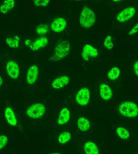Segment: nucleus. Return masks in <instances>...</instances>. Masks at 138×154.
<instances>
[{
  "instance_id": "obj_1",
  "label": "nucleus",
  "mask_w": 138,
  "mask_h": 154,
  "mask_svg": "<svg viewBox=\"0 0 138 154\" xmlns=\"http://www.w3.org/2000/svg\"><path fill=\"white\" fill-rule=\"evenodd\" d=\"M71 45L68 40H62L55 46L54 51L52 56L49 57L51 62H58L67 57L70 53Z\"/></svg>"
},
{
  "instance_id": "obj_2",
  "label": "nucleus",
  "mask_w": 138,
  "mask_h": 154,
  "mask_svg": "<svg viewBox=\"0 0 138 154\" xmlns=\"http://www.w3.org/2000/svg\"><path fill=\"white\" fill-rule=\"evenodd\" d=\"M96 21L95 12L87 6L83 7L81 12L79 23L82 27L89 29L93 26Z\"/></svg>"
},
{
  "instance_id": "obj_3",
  "label": "nucleus",
  "mask_w": 138,
  "mask_h": 154,
  "mask_svg": "<svg viewBox=\"0 0 138 154\" xmlns=\"http://www.w3.org/2000/svg\"><path fill=\"white\" fill-rule=\"evenodd\" d=\"M118 112L124 117L130 118L138 116V105L133 101H124L118 106Z\"/></svg>"
},
{
  "instance_id": "obj_4",
  "label": "nucleus",
  "mask_w": 138,
  "mask_h": 154,
  "mask_svg": "<svg viewBox=\"0 0 138 154\" xmlns=\"http://www.w3.org/2000/svg\"><path fill=\"white\" fill-rule=\"evenodd\" d=\"M46 111L45 106L41 103H36L30 106L26 110V114L32 119H37L43 117Z\"/></svg>"
},
{
  "instance_id": "obj_5",
  "label": "nucleus",
  "mask_w": 138,
  "mask_h": 154,
  "mask_svg": "<svg viewBox=\"0 0 138 154\" xmlns=\"http://www.w3.org/2000/svg\"><path fill=\"white\" fill-rule=\"evenodd\" d=\"M90 96L91 93L89 89L86 87L82 88L76 95L75 101L79 105L85 106L89 103Z\"/></svg>"
},
{
  "instance_id": "obj_6",
  "label": "nucleus",
  "mask_w": 138,
  "mask_h": 154,
  "mask_svg": "<svg viewBox=\"0 0 138 154\" xmlns=\"http://www.w3.org/2000/svg\"><path fill=\"white\" fill-rule=\"evenodd\" d=\"M48 43V39L45 37L38 38L33 43H32L30 39H27L25 42V45L29 46L32 51H37L40 48L45 47Z\"/></svg>"
},
{
  "instance_id": "obj_7",
  "label": "nucleus",
  "mask_w": 138,
  "mask_h": 154,
  "mask_svg": "<svg viewBox=\"0 0 138 154\" xmlns=\"http://www.w3.org/2000/svg\"><path fill=\"white\" fill-rule=\"evenodd\" d=\"M136 10L133 7H129L120 11L116 17V19L120 23H124L130 20L135 15Z\"/></svg>"
},
{
  "instance_id": "obj_8",
  "label": "nucleus",
  "mask_w": 138,
  "mask_h": 154,
  "mask_svg": "<svg viewBox=\"0 0 138 154\" xmlns=\"http://www.w3.org/2000/svg\"><path fill=\"white\" fill-rule=\"evenodd\" d=\"M6 70L9 76L14 80L17 79L20 74V69L17 63L10 60L6 65Z\"/></svg>"
},
{
  "instance_id": "obj_9",
  "label": "nucleus",
  "mask_w": 138,
  "mask_h": 154,
  "mask_svg": "<svg viewBox=\"0 0 138 154\" xmlns=\"http://www.w3.org/2000/svg\"><path fill=\"white\" fill-rule=\"evenodd\" d=\"M98 51L90 44H86L83 46L81 52V57L85 61H89V57H97L98 56Z\"/></svg>"
},
{
  "instance_id": "obj_10",
  "label": "nucleus",
  "mask_w": 138,
  "mask_h": 154,
  "mask_svg": "<svg viewBox=\"0 0 138 154\" xmlns=\"http://www.w3.org/2000/svg\"><path fill=\"white\" fill-rule=\"evenodd\" d=\"M67 23L65 19L63 17H58L54 20L50 25L52 30L56 33H60L64 30Z\"/></svg>"
},
{
  "instance_id": "obj_11",
  "label": "nucleus",
  "mask_w": 138,
  "mask_h": 154,
  "mask_svg": "<svg viewBox=\"0 0 138 154\" xmlns=\"http://www.w3.org/2000/svg\"><path fill=\"white\" fill-rule=\"evenodd\" d=\"M39 69L36 65H33L29 68L26 74V81L29 85L34 84L37 80Z\"/></svg>"
},
{
  "instance_id": "obj_12",
  "label": "nucleus",
  "mask_w": 138,
  "mask_h": 154,
  "mask_svg": "<svg viewBox=\"0 0 138 154\" xmlns=\"http://www.w3.org/2000/svg\"><path fill=\"white\" fill-rule=\"evenodd\" d=\"M99 94L102 99L105 101L110 100L113 96L112 89L105 83H102L99 86Z\"/></svg>"
},
{
  "instance_id": "obj_13",
  "label": "nucleus",
  "mask_w": 138,
  "mask_h": 154,
  "mask_svg": "<svg viewBox=\"0 0 138 154\" xmlns=\"http://www.w3.org/2000/svg\"><path fill=\"white\" fill-rule=\"evenodd\" d=\"M70 79L68 76L64 75L61 77H58L55 79L52 83V88L56 89L63 88L64 87L67 86L69 82Z\"/></svg>"
},
{
  "instance_id": "obj_14",
  "label": "nucleus",
  "mask_w": 138,
  "mask_h": 154,
  "mask_svg": "<svg viewBox=\"0 0 138 154\" xmlns=\"http://www.w3.org/2000/svg\"><path fill=\"white\" fill-rule=\"evenodd\" d=\"M71 118V112L66 107L61 110L58 117V124L59 125H63L68 123Z\"/></svg>"
},
{
  "instance_id": "obj_15",
  "label": "nucleus",
  "mask_w": 138,
  "mask_h": 154,
  "mask_svg": "<svg viewBox=\"0 0 138 154\" xmlns=\"http://www.w3.org/2000/svg\"><path fill=\"white\" fill-rule=\"evenodd\" d=\"M83 150L85 154H99V150L97 145L90 140L84 143Z\"/></svg>"
},
{
  "instance_id": "obj_16",
  "label": "nucleus",
  "mask_w": 138,
  "mask_h": 154,
  "mask_svg": "<svg viewBox=\"0 0 138 154\" xmlns=\"http://www.w3.org/2000/svg\"><path fill=\"white\" fill-rule=\"evenodd\" d=\"M5 117L10 125L15 126L17 125V119L14 112L11 107H7L5 111Z\"/></svg>"
},
{
  "instance_id": "obj_17",
  "label": "nucleus",
  "mask_w": 138,
  "mask_h": 154,
  "mask_svg": "<svg viewBox=\"0 0 138 154\" xmlns=\"http://www.w3.org/2000/svg\"><path fill=\"white\" fill-rule=\"evenodd\" d=\"M77 126L81 131L86 132L91 128V123L86 118L81 117L77 120Z\"/></svg>"
},
{
  "instance_id": "obj_18",
  "label": "nucleus",
  "mask_w": 138,
  "mask_h": 154,
  "mask_svg": "<svg viewBox=\"0 0 138 154\" xmlns=\"http://www.w3.org/2000/svg\"><path fill=\"white\" fill-rule=\"evenodd\" d=\"M14 0H5L2 5L0 6V12L2 14H6L14 8Z\"/></svg>"
},
{
  "instance_id": "obj_19",
  "label": "nucleus",
  "mask_w": 138,
  "mask_h": 154,
  "mask_svg": "<svg viewBox=\"0 0 138 154\" xmlns=\"http://www.w3.org/2000/svg\"><path fill=\"white\" fill-rule=\"evenodd\" d=\"M116 134L120 139L127 140L130 138V131L124 127L119 126L116 129Z\"/></svg>"
},
{
  "instance_id": "obj_20",
  "label": "nucleus",
  "mask_w": 138,
  "mask_h": 154,
  "mask_svg": "<svg viewBox=\"0 0 138 154\" xmlns=\"http://www.w3.org/2000/svg\"><path fill=\"white\" fill-rule=\"evenodd\" d=\"M72 138V134L69 131H63L59 134L58 141L61 144H65L70 141Z\"/></svg>"
},
{
  "instance_id": "obj_21",
  "label": "nucleus",
  "mask_w": 138,
  "mask_h": 154,
  "mask_svg": "<svg viewBox=\"0 0 138 154\" xmlns=\"http://www.w3.org/2000/svg\"><path fill=\"white\" fill-rule=\"evenodd\" d=\"M20 40V37L17 35H16L13 39L12 38H7L6 42L10 48L16 49L19 46Z\"/></svg>"
},
{
  "instance_id": "obj_22",
  "label": "nucleus",
  "mask_w": 138,
  "mask_h": 154,
  "mask_svg": "<svg viewBox=\"0 0 138 154\" xmlns=\"http://www.w3.org/2000/svg\"><path fill=\"white\" fill-rule=\"evenodd\" d=\"M121 74V70L118 67H113L108 72L107 77L110 80H116L120 76Z\"/></svg>"
},
{
  "instance_id": "obj_23",
  "label": "nucleus",
  "mask_w": 138,
  "mask_h": 154,
  "mask_svg": "<svg viewBox=\"0 0 138 154\" xmlns=\"http://www.w3.org/2000/svg\"><path fill=\"white\" fill-rule=\"evenodd\" d=\"M36 31L37 34L43 35V34H46V33L49 31V27L46 24L41 23L37 26Z\"/></svg>"
},
{
  "instance_id": "obj_24",
  "label": "nucleus",
  "mask_w": 138,
  "mask_h": 154,
  "mask_svg": "<svg viewBox=\"0 0 138 154\" xmlns=\"http://www.w3.org/2000/svg\"><path fill=\"white\" fill-rule=\"evenodd\" d=\"M111 40H112V37L110 35H108L105 37L104 41V46L108 50H111L114 48V45L112 43Z\"/></svg>"
},
{
  "instance_id": "obj_25",
  "label": "nucleus",
  "mask_w": 138,
  "mask_h": 154,
  "mask_svg": "<svg viewBox=\"0 0 138 154\" xmlns=\"http://www.w3.org/2000/svg\"><path fill=\"white\" fill-rule=\"evenodd\" d=\"M8 142V138L4 134L0 135V150L4 148Z\"/></svg>"
},
{
  "instance_id": "obj_26",
  "label": "nucleus",
  "mask_w": 138,
  "mask_h": 154,
  "mask_svg": "<svg viewBox=\"0 0 138 154\" xmlns=\"http://www.w3.org/2000/svg\"><path fill=\"white\" fill-rule=\"evenodd\" d=\"M49 0H34L33 3L37 7H46L48 5Z\"/></svg>"
},
{
  "instance_id": "obj_27",
  "label": "nucleus",
  "mask_w": 138,
  "mask_h": 154,
  "mask_svg": "<svg viewBox=\"0 0 138 154\" xmlns=\"http://www.w3.org/2000/svg\"><path fill=\"white\" fill-rule=\"evenodd\" d=\"M138 32V23H137L135 26L133 27L132 29L129 32L128 34L130 35H132L133 34H135Z\"/></svg>"
},
{
  "instance_id": "obj_28",
  "label": "nucleus",
  "mask_w": 138,
  "mask_h": 154,
  "mask_svg": "<svg viewBox=\"0 0 138 154\" xmlns=\"http://www.w3.org/2000/svg\"><path fill=\"white\" fill-rule=\"evenodd\" d=\"M133 68H134V71L135 74L138 76V60L136 61L134 63Z\"/></svg>"
},
{
  "instance_id": "obj_29",
  "label": "nucleus",
  "mask_w": 138,
  "mask_h": 154,
  "mask_svg": "<svg viewBox=\"0 0 138 154\" xmlns=\"http://www.w3.org/2000/svg\"><path fill=\"white\" fill-rule=\"evenodd\" d=\"M3 81L2 78L0 76V87L3 85Z\"/></svg>"
},
{
  "instance_id": "obj_30",
  "label": "nucleus",
  "mask_w": 138,
  "mask_h": 154,
  "mask_svg": "<svg viewBox=\"0 0 138 154\" xmlns=\"http://www.w3.org/2000/svg\"><path fill=\"white\" fill-rule=\"evenodd\" d=\"M61 154L60 153H59V152H54V153H51V154Z\"/></svg>"
},
{
  "instance_id": "obj_31",
  "label": "nucleus",
  "mask_w": 138,
  "mask_h": 154,
  "mask_svg": "<svg viewBox=\"0 0 138 154\" xmlns=\"http://www.w3.org/2000/svg\"><path fill=\"white\" fill-rule=\"evenodd\" d=\"M113 1H114V2H120V0H118V1L117 0H114Z\"/></svg>"
},
{
  "instance_id": "obj_32",
  "label": "nucleus",
  "mask_w": 138,
  "mask_h": 154,
  "mask_svg": "<svg viewBox=\"0 0 138 154\" xmlns=\"http://www.w3.org/2000/svg\"></svg>"
}]
</instances>
